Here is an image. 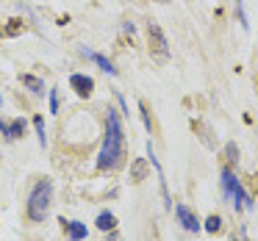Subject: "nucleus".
Masks as SVG:
<instances>
[{"label":"nucleus","mask_w":258,"mask_h":241,"mask_svg":"<svg viewBox=\"0 0 258 241\" xmlns=\"http://www.w3.org/2000/svg\"><path fill=\"white\" fill-rule=\"evenodd\" d=\"M0 130H3V136H6L9 141L23 139V133H25V119H14V122H6V119L0 117Z\"/></svg>","instance_id":"6e6552de"},{"label":"nucleus","mask_w":258,"mask_h":241,"mask_svg":"<svg viewBox=\"0 0 258 241\" xmlns=\"http://www.w3.org/2000/svg\"><path fill=\"white\" fill-rule=\"evenodd\" d=\"M219 186H222V197H225V200H233V194H236V189L241 186V180L233 175V169H230V167H222V169H219Z\"/></svg>","instance_id":"423d86ee"},{"label":"nucleus","mask_w":258,"mask_h":241,"mask_svg":"<svg viewBox=\"0 0 258 241\" xmlns=\"http://www.w3.org/2000/svg\"><path fill=\"white\" fill-rule=\"evenodd\" d=\"M145 178H147V161L145 158H136V161L131 164V180H134V183H142Z\"/></svg>","instance_id":"9b49d317"},{"label":"nucleus","mask_w":258,"mask_h":241,"mask_svg":"<svg viewBox=\"0 0 258 241\" xmlns=\"http://www.w3.org/2000/svg\"><path fill=\"white\" fill-rule=\"evenodd\" d=\"M20 84H23V86H28V89L34 92V95H39V92L45 89L42 78H36V75H23V78H20Z\"/></svg>","instance_id":"ddd939ff"},{"label":"nucleus","mask_w":258,"mask_h":241,"mask_svg":"<svg viewBox=\"0 0 258 241\" xmlns=\"http://www.w3.org/2000/svg\"><path fill=\"white\" fill-rule=\"evenodd\" d=\"M50 111L58 114V89H50Z\"/></svg>","instance_id":"412c9836"},{"label":"nucleus","mask_w":258,"mask_h":241,"mask_svg":"<svg viewBox=\"0 0 258 241\" xmlns=\"http://www.w3.org/2000/svg\"><path fill=\"white\" fill-rule=\"evenodd\" d=\"M236 17L241 20V28L250 31V23H247V9H244V3H241V0H236Z\"/></svg>","instance_id":"a211bd4d"},{"label":"nucleus","mask_w":258,"mask_h":241,"mask_svg":"<svg viewBox=\"0 0 258 241\" xmlns=\"http://www.w3.org/2000/svg\"><path fill=\"white\" fill-rule=\"evenodd\" d=\"M203 227H206L208 233H219V230H222V219H219L217 213H211V216H208L206 222H203Z\"/></svg>","instance_id":"dca6fc26"},{"label":"nucleus","mask_w":258,"mask_h":241,"mask_svg":"<svg viewBox=\"0 0 258 241\" xmlns=\"http://www.w3.org/2000/svg\"><path fill=\"white\" fill-rule=\"evenodd\" d=\"M50 200H53V183L47 178H42L28 194V219L31 222H45L47 211H50Z\"/></svg>","instance_id":"f03ea898"},{"label":"nucleus","mask_w":258,"mask_h":241,"mask_svg":"<svg viewBox=\"0 0 258 241\" xmlns=\"http://www.w3.org/2000/svg\"><path fill=\"white\" fill-rule=\"evenodd\" d=\"M125 161V130L122 122H119V114L114 108H108L106 117V139H103L100 155H97V169L100 172H111V169H119Z\"/></svg>","instance_id":"f257e3e1"},{"label":"nucleus","mask_w":258,"mask_h":241,"mask_svg":"<svg viewBox=\"0 0 258 241\" xmlns=\"http://www.w3.org/2000/svg\"><path fill=\"white\" fill-rule=\"evenodd\" d=\"M191 130L200 136V141L208 147V150H214V147H217V141H214V136H211V128H208L206 122H200V119H191Z\"/></svg>","instance_id":"9d476101"},{"label":"nucleus","mask_w":258,"mask_h":241,"mask_svg":"<svg viewBox=\"0 0 258 241\" xmlns=\"http://www.w3.org/2000/svg\"><path fill=\"white\" fill-rule=\"evenodd\" d=\"M81 53H84L86 58H92V61H95L97 67L103 69V72H108V75H111V78H114V75H117V67H114V64L108 61L106 56H103V53H95V50H89V47H81Z\"/></svg>","instance_id":"1a4fd4ad"},{"label":"nucleus","mask_w":258,"mask_h":241,"mask_svg":"<svg viewBox=\"0 0 258 241\" xmlns=\"http://www.w3.org/2000/svg\"><path fill=\"white\" fill-rule=\"evenodd\" d=\"M139 114H142V122H145L147 133H153V119H150V111H147V103L139 100Z\"/></svg>","instance_id":"f3484780"},{"label":"nucleus","mask_w":258,"mask_h":241,"mask_svg":"<svg viewBox=\"0 0 258 241\" xmlns=\"http://www.w3.org/2000/svg\"><path fill=\"white\" fill-rule=\"evenodd\" d=\"M70 86L75 89V95H78V97H89L92 89H95V81H92L89 75L75 72V75H70Z\"/></svg>","instance_id":"0eeeda50"},{"label":"nucleus","mask_w":258,"mask_h":241,"mask_svg":"<svg viewBox=\"0 0 258 241\" xmlns=\"http://www.w3.org/2000/svg\"><path fill=\"white\" fill-rule=\"evenodd\" d=\"M175 216H178V222H180V224H183V230H189V233H200L203 222L197 219V213L191 211L189 205L178 202V205H175Z\"/></svg>","instance_id":"20e7f679"},{"label":"nucleus","mask_w":258,"mask_h":241,"mask_svg":"<svg viewBox=\"0 0 258 241\" xmlns=\"http://www.w3.org/2000/svg\"><path fill=\"white\" fill-rule=\"evenodd\" d=\"M20 31H23V23H20V20H12V23H9V28H6V34L9 36H17Z\"/></svg>","instance_id":"aec40b11"},{"label":"nucleus","mask_w":258,"mask_h":241,"mask_svg":"<svg viewBox=\"0 0 258 241\" xmlns=\"http://www.w3.org/2000/svg\"><path fill=\"white\" fill-rule=\"evenodd\" d=\"M147 161L153 164V169H156V175H158V183H161V197H164V208H172L169 189H167V178H164V169H161V164H158L156 152H153V141H147Z\"/></svg>","instance_id":"39448f33"},{"label":"nucleus","mask_w":258,"mask_h":241,"mask_svg":"<svg viewBox=\"0 0 258 241\" xmlns=\"http://www.w3.org/2000/svg\"><path fill=\"white\" fill-rule=\"evenodd\" d=\"M34 128H36V139H39V144L45 147L47 144V136H45V119H42V114H36V117H34Z\"/></svg>","instance_id":"2eb2a0df"},{"label":"nucleus","mask_w":258,"mask_h":241,"mask_svg":"<svg viewBox=\"0 0 258 241\" xmlns=\"http://www.w3.org/2000/svg\"><path fill=\"white\" fill-rule=\"evenodd\" d=\"M147 42H150V56L156 58V61H167L169 58V45H167L164 31L158 28L156 23H147Z\"/></svg>","instance_id":"7ed1b4c3"},{"label":"nucleus","mask_w":258,"mask_h":241,"mask_svg":"<svg viewBox=\"0 0 258 241\" xmlns=\"http://www.w3.org/2000/svg\"><path fill=\"white\" fill-rule=\"evenodd\" d=\"M0 36H3V34H0Z\"/></svg>","instance_id":"4be33fe9"},{"label":"nucleus","mask_w":258,"mask_h":241,"mask_svg":"<svg viewBox=\"0 0 258 241\" xmlns=\"http://www.w3.org/2000/svg\"><path fill=\"white\" fill-rule=\"evenodd\" d=\"M64 227H67V233H70V241L86 238V224H81V222H67V219H64Z\"/></svg>","instance_id":"f8f14e48"},{"label":"nucleus","mask_w":258,"mask_h":241,"mask_svg":"<svg viewBox=\"0 0 258 241\" xmlns=\"http://www.w3.org/2000/svg\"><path fill=\"white\" fill-rule=\"evenodd\" d=\"M97 227L100 230H114L117 227V216H114L111 211H103L100 216H97Z\"/></svg>","instance_id":"4468645a"},{"label":"nucleus","mask_w":258,"mask_h":241,"mask_svg":"<svg viewBox=\"0 0 258 241\" xmlns=\"http://www.w3.org/2000/svg\"><path fill=\"white\" fill-rule=\"evenodd\" d=\"M225 155H228V164H239V147L233 141H228L225 144Z\"/></svg>","instance_id":"6ab92c4d"}]
</instances>
